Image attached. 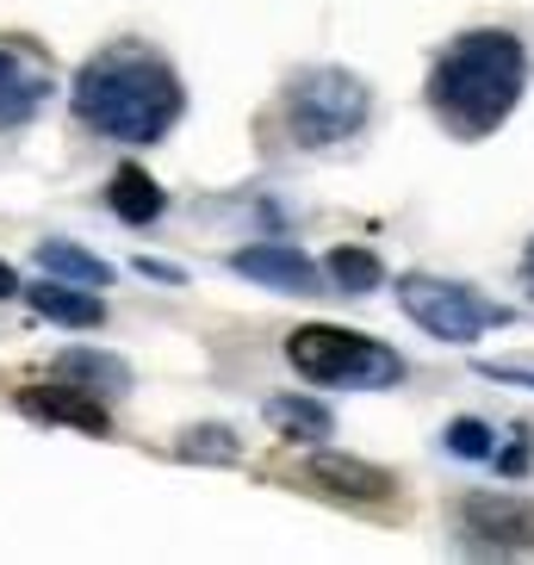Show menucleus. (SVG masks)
<instances>
[{"instance_id": "5", "label": "nucleus", "mask_w": 534, "mask_h": 565, "mask_svg": "<svg viewBox=\"0 0 534 565\" xmlns=\"http://www.w3.org/2000/svg\"><path fill=\"white\" fill-rule=\"evenodd\" d=\"M398 305L423 335H435V342H479L484 330L510 323V311H503L498 299H484V292H472V286H460V280H429V274H404Z\"/></svg>"}, {"instance_id": "18", "label": "nucleus", "mask_w": 534, "mask_h": 565, "mask_svg": "<svg viewBox=\"0 0 534 565\" xmlns=\"http://www.w3.org/2000/svg\"><path fill=\"white\" fill-rule=\"evenodd\" d=\"M448 448L460 454V460H491V454H498V435L484 429V423H472V416H460L448 429Z\"/></svg>"}, {"instance_id": "8", "label": "nucleus", "mask_w": 534, "mask_h": 565, "mask_svg": "<svg viewBox=\"0 0 534 565\" xmlns=\"http://www.w3.org/2000/svg\"><path fill=\"white\" fill-rule=\"evenodd\" d=\"M231 267H236V274H249V280H261V286H274V292H323L318 267L305 262L299 249H286V243H255V249H236Z\"/></svg>"}, {"instance_id": "4", "label": "nucleus", "mask_w": 534, "mask_h": 565, "mask_svg": "<svg viewBox=\"0 0 534 565\" xmlns=\"http://www.w3.org/2000/svg\"><path fill=\"white\" fill-rule=\"evenodd\" d=\"M286 361L299 366L311 385H392L404 380V361L380 349L373 335L330 330V323H305L286 335Z\"/></svg>"}, {"instance_id": "3", "label": "nucleus", "mask_w": 534, "mask_h": 565, "mask_svg": "<svg viewBox=\"0 0 534 565\" xmlns=\"http://www.w3.org/2000/svg\"><path fill=\"white\" fill-rule=\"evenodd\" d=\"M373 113V94L349 68H305L286 87V125L305 150H330L342 137H354Z\"/></svg>"}, {"instance_id": "11", "label": "nucleus", "mask_w": 534, "mask_h": 565, "mask_svg": "<svg viewBox=\"0 0 534 565\" xmlns=\"http://www.w3.org/2000/svg\"><path fill=\"white\" fill-rule=\"evenodd\" d=\"M106 200H113V212L125 217V224H156V217H162V186H156L143 168H118Z\"/></svg>"}, {"instance_id": "6", "label": "nucleus", "mask_w": 534, "mask_h": 565, "mask_svg": "<svg viewBox=\"0 0 534 565\" xmlns=\"http://www.w3.org/2000/svg\"><path fill=\"white\" fill-rule=\"evenodd\" d=\"M460 522H467V534L484 541V547H534V503L503 498V491L467 498L460 503Z\"/></svg>"}, {"instance_id": "15", "label": "nucleus", "mask_w": 534, "mask_h": 565, "mask_svg": "<svg viewBox=\"0 0 534 565\" xmlns=\"http://www.w3.org/2000/svg\"><path fill=\"white\" fill-rule=\"evenodd\" d=\"M38 262H44V274H63V280H75V286H106L113 280V267H106L100 255L75 249V243H44Z\"/></svg>"}, {"instance_id": "17", "label": "nucleus", "mask_w": 534, "mask_h": 565, "mask_svg": "<svg viewBox=\"0 0 534 565\" xmlns=\"http://www.w3.org/2000/svg\"><path fill=\"white\" fill-rule=\"evenodd\" d=\"M181 454H186V460H236V454H243V441H236L231 429L205 423V429H186L181 435Z\"/></svg>"}, {"instance_id": "19", "label": "nucleus", "mask_w": 534, "mask_h": 565, "mask_svg": "<svg viewBox=\"0 0 534 565\" xmlns=\"http://www.w3.org/2000/svg\"><path fill=\"white\" fill-rule=\"evenodd\" d=\"M479 373H484V380H498V385H528V392H534V366H516V361H498V366H491V361H484Z\"/></svg>"}, {"instance_id": "2", "label": "nucleus", "mask_w": 534, "mask_h": 565, "mask_svg": "<svg viewBox=\"0 0 534 565\" xmlns=\"http://www.w3.org/2000/svg\"><path fill=\"white\" fill-rule=\"evenodd\" d=\"M186 94L181 75L150 51H106L75 75V113L113 143H156L174 131Z\"/></svg>"}, {"instance_id": "14", "label": "nucleus", "mask_w": 534, "mask_h": 565, "mask_svg": "<svg viewBox=\"0 0 534 565\" xmlns=\"http://www.w3.org/2000/svg\"><path fill=\"white\" fill-rule=\"evenodd\" d=\"M267 423L286 435V441H318V435H330V411L311 398H274L267 404Z\"/></svg>"}, {"instance_id": "21", "label": "nucleus", "mask_w": 534, "mask_h": 565, "mask_svg": "<svg viewBox=\"0 0 534 565\" xmlns=\"http://www.w3.org/2000/svg\"><path fill=\"white\" fill-rule=\"evenodd\" d=\"M522 274H528V292H534V243H528V255H522Z\"/></svg>"}, {"instance_id": "13", "label": "nucleus", "mask_w": 534, "mask_h": 565, "mask_svg": "<svg viewBox=\"0 0 534 565\" xmlns=\"http://www.w3.org/2000/svg\"><path fill=\"white\" fill-rule=\"evenodd\" d=\"M56 373H63V380H82V392H125V385H131L125 361H113V354H87V349L63 354Z\"/></svg>"}, {"instance_id": "1", "label": "nucleus", "mask_w": 534, "mask_h": 565, "mask_svg": "<svg viewBox=\"0 0 534 565\" xmlns=\"http://www.w3.org/2000/svg\"><path fill=\"white\" fill-rule=\"evenodd\" d=\"M528 87V51L510 32L453 38L429 68V106L453 137H491Z\"/></svg>"}, {"instance_id": "10", "label": "nucleus", "mask_w": 534, "mask_h": 565, "mask_svg": "<svg viewBox=\"0 0 534 565\" xmlns=\"http://www.w3.org/2000/svg\"><path fill=\"white\" fill-rule=\"evenodd\" d=\"M32 292V311H44L51 323H68V330H94V323H106V305L94 299V292H75V286H25Z\"/></svg>"}, {"instance_id": "16", "label": "nucleus", "mask_w": 534, "mask_h": 565, "mask_svg": "<svg viewBox=\"0 0 534 565\" xmlns=\"http://www.w3.org/2000/svg\"><path fill=\"white\" fill-rule=\"evenodd\" d=\"M323 274L335 280V292H373V286L385 280L380 255H367V249H335L330 262H323Z\"/></svg>"}, {"instance_id": "7", "label": "nucleus", "mask_w": 534, "mask_h": 565, "mask_svg": "<svg viewBox=\"0 0 534 565\" xmlns=\"http://www.w3.org/2000/svg\"><path fill=\"white\" fill-rule=\"evenodd\" d=\"M44 100H51V68L0 44V125H25Z\"/></svg>"}, {"instance_id": "9", "label": "nucleus", "mask_w": 534, "mask_h": 565, "mask_svg": "<svg viewBox=\"0 0 534 565\" xmlns=\"http://www.w3.org/2000/svg\"><path fill=\"white\" fill-rule=\"evenodd\" d=\"M305 479L323 484L330 498H349V503H380L392 491V472H380L373 460H354V454H318L305 466Z\"/></svg>"}, {"instance_id": "12", "label": "nucleus", "mask_w": 534, "mask_h": 565, "mask_svg": "<svg viewBox=\"0 0 534 565\" xmlns=\"http://www.w3.org/2000/svg\"><path fill=\"white\" fill-rule=\"evenodd\" d=\"M25 411H38V416H56V423H82V429H94L100 435L106 429V411L94 398H82V385H51V392H25Z\"/></svg>"}, {"instance_id": "20", "label": "nucleus", "mask_w": 534, "mask_h": 565, "mask_svg": "<svg viewBox=\"0 0 534 565\" xmlns=\"http://www.w3.org/2000/svg\"><path fill=\"white\" fill-rule=\"evenodd\" d=\"M13 292H19V280H13V267L0 262V299H13Z\"/></svg>"}]
</instances>
